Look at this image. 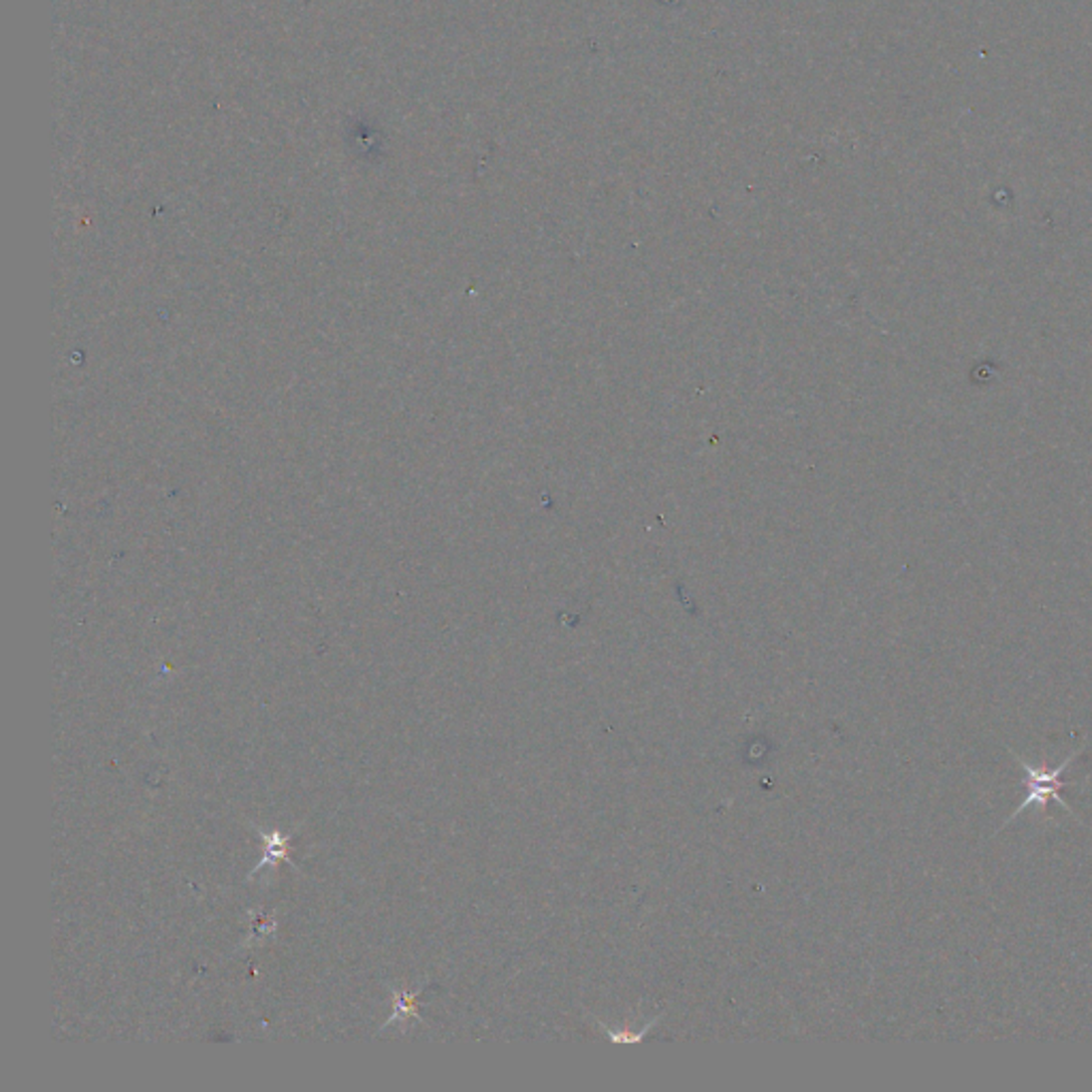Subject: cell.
<instances>
[{
  "label": "cell",
  "instance_id": "1",
  "mask_svg": "<svg viewBox=\"0 0 1092 1092\" xmlns=\"http://www.w3.org/2000/svg\"><path fill=\"white\" fill-rule=\"evenodd\" d=\"M1011 753H1013L1015 760H1018L1022 772L1026 775L1028 792H1026V796L1022 798V802L1018 805V809H1015V811L1009 815V819H1005L1003 828H1005L1007 824H1011L1013 819L1018 817L1020 813H1024V811H1028V809H1033V807L1039 809L1041 813H1045V811H1048L1050 800H1056V805H1060L1063 809H1067V811L1073 813V809H1071V807L1067 805V802L1063 800V796H1060V790H1063V787L1069 785V783L1063 781L1065 770L1071 766V762L1078 760V755H1080L1082 751H1073L1069 757H1065V760L1060 762L1056 768H1052V770L1045 768V764H1030V762H1026L1024 757H1020L1015 751H1011Z\"/></svg>",
  "mask_w": 1092,
  "mask_h": 1092
},
{
  "label": "cell",
  "instance_id": "2",
  "mask_svg": "<svg viewBox=\"0 0 1092 1092\" xmlns=\"http://www.w3.org/2000/svg\"><path fill=\"white\" fill-rule=\"evenodd\" d=\"M261 834L265 841V858L259 862V867L254 869V873L267 867V864H276L278 860H291V856L286 854V841L278 832H261Z\"/></svg>",
  "mask_w": 1092,
  "mask_h": 1092
},
{
  "label": "cell",
  "instance_id": "3",
  "mask_svg": "<svg viewBox=\"0 0 1092 1092\" xmlns=\"http://www.w3.org/2000/svg\"><path fill=\"white\" fill-rule=\"evenodd\" d=\"M416 998H418V992H404V994H398L396 996V1005H393V1015L387 1020L385 1026H391L396 1020H406V1018H418V1005H416Z\"/></svg>",
  "mask_w": 1092,
  "mask_h": 1092
}]
</instances>
